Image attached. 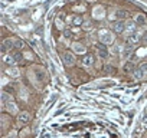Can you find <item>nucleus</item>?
<instances>
[{
    "instance_id": "nucleus-1",
    "label": "nucleus",
    "mask_w": 147,
    "mask_h": 138,
    "mask_svg": "<svg viewBox=\"0 0 147 138\" xmlns=\"http://www.w3.org/2000/svg\"><path fill=\"white\" fill-rule=\"evenodd\" d=\"M114 32L111 29H101L98 32V40L104 45H111L114 43Z\"/></svg>"
},
{
    "instance_id": "nucleus-2",
    "label": "nucleus",
    "mask_w": 147,
    "mask_h": 138,
    "mask_svg": "<svg viewBox=\"0 0 147 138\" xmlns=\"http://www.w3.org/2000/svg\"><path fill=\"white\" fill-rule=\"evenodd\" d=\"M62 63H63L66 68H71V66H74V65L77 63L75 53H74L72 50H71V52H69V50L63 52V55H62Z\"/></svg>"
},
{
    "instance_id": "nucleus-3",
    "label": "nucleus",
    "mask_w": 147,
    "mask_h": 138,
    "mask_svg": "<svg viewBox=\"0 0 147 138\" xmlns=\"http://www.w3.org/2000/svg\"><path fill=\"white\" fill-rule=\"evenodd\" d=\"M95 49H97V56L100 58V59H107L108 56H110V49H108V45H104V43H101V42H98L97 45H95Z\"/></svg>"
},
{
    "instance_id": "nucleus-4",
    "label": "nucleus",
    "mask_w": 147,
    "mask_h": 138,
    "mask_svg": "<svg viewBox=\"0 0 147 138\" xmlns=\"http://www.w3.org/2000/svg\"><path fill=\"white\" fill-rule=\"evenodd\" d=\"M110 29L115 33V35H121L125 32V20H114L110 25Z\"/></svg>"
},
{
    "instance_id": "nucleus-5",
    "label": "nucleus",
    "mask_w": 147,
    "mask_h": 138,
    "mask_svg": "<svg viewBox=\"0 0 147 138\" xmlns=\"http://www.w3.org/2000/svg\"><path fill=\"white\" fill-rule=\"evenodd\" d=\"M81 63L84 68H92L95 65V56L92 53H85L81 58Z\"/></svg>"
},
{
    "instance_id": "nucleus-6",
    "label": "nucleus",
    "mask_w": 147,
    "mask_h": 138,
    "mask_svg": "<svg viewBox=\"0 0 147 138\" xmlns=\"http://www.w3.org/2000/svg\"><path fill=\"white\" fill-rule=\"evenodd\" d=\"M71 50L75 55H85L87 53V48L81 42H72L71 43Z\"/></svg>"
},
{
    "instance_id": "nucleus-7",
    "label": "nucleus",
    "mask_w": 147,
    "mask_h": 138,
    "mask_svg": "<svg viewBox=\"0 0 147 138\" xmlns=\"http://www.w3.org/2000/svg\"><path fill=\"white\" fill-rule=\"evenodd\" d=\"M133 53H134V48H133V45H125V46H123V49H121V58L124 59V60H130L131 59V56H133Z\"/></svg>"
},
{
    "instance_id": "nucleus-8",
    "label": "nucleus",
    "mask_w": 147,
    "mask_h": 138,
    "mask_svg": "<svg viewBox=\"0 0 147 138\" xmlns=\"http://www.w3.org/2000/svg\"><path fill=\"white\" fill-rule=\"evenodd\" d=\"M13 48H16V39H13V38H7V39L3 40V45H2V52H3V53H6L7 50L12 52Z\"/></svg>"
},
{
    "instance_id": "nucleus-9",
    "label": "nucleus",
    "mask_w": 147,
    "mask_h": 138,
    "mask_svg": "<svg viewBox=\"0 0 147 138\" xmlns=\"http://www.w3.org/2000/svg\"><path fill=\"white\" fill-rule=\"evenodd\" d=\"M16 119H18V124H19V125H26V124H29V122H30L32 117H30V114H29V112L23 111V112H19V114H18Z\"/></svg>"
},
{
    "instance_id": "nucleus-10",
    "label": "nucleus",
    "mask_w": 147,
    "mask_h": 138,
    "mask_svg": "<svg viewBox=\"0 0 147 138\" xmlns=\"http://www.w3.org/2000/svg\"><path fill=\"white\" fill-rule=\"evenodd\" d=\"M133 20L136 22V25H137L138 27H144V26L147 25V17H146L143 13H136V15L133 16Z\"/></svg>"
},
{
    "instance_id": "nucleus-11",
    "label": "nucleus",
    "mask_w": 147,
    "mask_h": 138,
    "mask_svg": "<svg viewBox=\"0 0 147 138\" xmlns=\"http://www.w3.org/2000/svg\"><path fill=\"white\" fill-rule=\"evenodd\" d=\"M137 25H136V22L131 19V20H125V32L130 35V33H136L137 32Z\"/></svg>"
},
{
    "instance_id": "nucleus-12",
    "label": "nucleus",
    "mask_w": 147,
    "mask_h": 138,
    "mask_svg": "<svg viewBox=\"0 0 147 138\" xmlns=\"http://www.w3.org/2000/svg\"><path fill=\"white\" fill-rule=\"evenodd\" d=\"M127 40H128V43L130 45H137L138 42H141V35H138L137 32L136 33H130L128 36H127Z\"/></svg>"
},
{
    "instance_id": "nucleus-13",
    "label": "nucleus",
    "mask_w": 147,
    "mask_h": 138,
    "mask_svg": "<svg viewBox=\"0 0 147 138\" xmlns=\"http://www.w3.org/2000/svg\"><path fill=\"white\" fill-rule=\"evenodd\" d=\"M3 63L7 65V66H15L16 65V60L13 58L12 53H3Z\"/></svg>"
},
{
    "instance_id": "nucleus-14",
    "label": "nucleus",
    "mask_w": 147,
    "mask_h": 138,
    "mask_svg": "<svg viewBox=\"0 0 147 138\" xmlns=\"http://www.w3.org/2000/svg\"><path fill=\"white\" fill-rule=\"evenodd\" d=\"M134 69H136V66H134V63H133L131 60H125V62H124V65H123V71H124L125 74H133V72H134Z\"/></svg>"
},
{
    "instance_id": "nucleus-15",
    "label": "nucleus",
    "mask_w": 147,
    "mask_h": 138,
    "mask_svg": "<svg viewBox=\"0 0 147 138\" xmlns=\"http://www.w3.org/2000/svg\"><path fill=\"white\" fill-rule=\"evenodd\" d=\"M3 108H5L9 114H19V112H18V107H16V104H15L13 101H9Z\"/></svg>"
},
{
    "instance_id": "nucleus-16",
    "label": "nucleus",
    "mask_w": 147,
    "mask_h": 138,
    "mask_svg": "<svg viewBox=\"0 0 147 138\" xmlns=\"http://www.w3.org/2000/svg\"><path fill=\"white\" fill-rule=\"evenodd\" d=\"M6 74H7L9 76H12V78H18V76L20 75L19 69H18L16 66H9V68H7V71H6Z\"/></svg>"
},
{
    "instance_id": "nucleus-17",
    "label": "nucleus",
    "mask_w": 147,
    "mask_h": 138,
    "mask_svg": "<svg viewBox=\"0 0 147 138\" xmlns=\"http://www.w3.org/2000/svg\"><path fill=\"white\" fill-rule=\"evenodd\" d=\"M71 23H72V26H82V23H84V17L80 16V15H75V16L72 17Z\"/></svg>"
},
{
    "instance_id": "nucleus-18",
    "label": "nucleus",
    "mask_w": 147,
    "mask_h": 138,
    "mask_svg": "<svg viewBox=\"0 0 147 138\" xmlns=\"http://www.w3.org/2000/svg\"><path fill=\"white\" fill-rule=\"evenodd\" d=\"M131 75H133V78H134V79L140 81V79H143V78H144V75H146V74L141 71L140 68H136V69H134V72H133Z\"/></svg>"
},
{
    "instance_id": "nucleus-19",
    "label": "nucleus",
    "mask_w": 147,
    "mask_h": 138,
    "mask_svg": "<svg viewBox=\"0 0 147 138\" xmlns=\"http://www.w3.org/2000/svg\"><path fill=\"white\" fill-rule=\"evenodd\" d=\"M102 69H104V71H105L108 75H114V74H115V71H117L115 66H113V65H110V63H105Z\"/></svg>"
},
{
    "instance_id": "nucleus-20",
    "label": "nucleus",
    "mask_w": 147,
    "mask_h": 138,
    "mask_svg": "<svg viewBox=\"0 0 147 138\" xmlns=\"http://www.w3.org/2000/svg\"><path fill=\"white\" fill-rule=\"evenodd\" d=\"M81 27H82L84 30H87V32H88V30H92V29H94V25H92V22H91V20H84V23H82V26H81Z\"/></svg>"
},
{
    "instance_id": "nucleus-21",
    "label": "nucleus",
    "mask_w": 147,
    "mask_h": 138,
    "mask_svg": "<svg viewBox=\"0 0 147 138\" xmlns=\"http://www.w3.org/2000/svg\"><path fill=\"white\" fill-rule=\"evenodd\" d=\"M10 53L13 55V58H15L16 63H20V62H23V55H22L20 52H10Z\"/></svg>"
},
{
    "instance_id": "nucleus-22",
    "label": "nucleus",
    "mask_w": 147,
    "mask_h": 138,
    "mask_svg": "<svg viewBox=\"0 0 147 138\" xmlns=\"http://www.w3.org/2000/svg\"><path fill=\"white\" fill-rule=\"evenodd\" d=\"M25 46H26V45H25V42H23L22 39H16V49L22 50V49H23Z\"/></svg>"
},
{
    "instance_id": "nucleus-23",
    "label": "nucleus",
    "mask_w": 147,
    "mask_h": 138,
    "mask_svg": "<svg viewBox=\"0 0 147 138\" xmlns=\"http://www.w3.org/2000/svg\"><path fill=\"white\" fill-rule=\"evenodd\" d=\"M140 69H141V71L147 75V62H143V63H140V66H138Z\"/></svg>"
},
{
    "instance_id": "nucleus-24",
    "label": "nucleus",
    "mask_w": 147,
    "mask_h": 138,
    "mask_svg": "<svg viewBox=\"0 0 147 138\" xmlns=\"http://www.w3.org/2000/svg\"><path fill=\"white\" fill-rule=\"evenodd\" d=\"M141 42H143L144 45H147V32L141 35Z\"/></svg>"
},
{
    "instance_id": "nucleus-25",
    "label": "nucleus",
    "mask_w": 147,
    "mask_h": 138,
    "mask_svg": "<svg viewBox=\"0 0 147 138\" xmlns=\"http://www.w3.org/2000/svg\"><path fill=\"white\" fill-rule=\"evenodd\" d=\"M6 138H15V137H12V135H9V137H6Z\"/></svg>"
}]
</instances>
